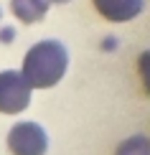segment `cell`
<instances>
[{"mask_svg":"<svg viewBox=\"0 0 150 155\" xmlns=\"http://www.w3.org/2000/svg\"><path fill=\"white\" fill-rule=\"evenodd\" d=\"M48 0H10V10L21 18L23 23H36L46 15L48 10Z\"/></svg>","mask_w":150,"mask_h":155,"instance_id":"5","label":"cell"},{"mask_svg":"<svg viewBox=\"0 0 150 155\" xmlns=\"http://www.w3.org/2000/svg\"><path fill=\"white\" fill-rule=\"evenodd\" d=\"M92 3H94V8L112 23L132 21V18L140 15V10H142V0H92Z\"/></svg>","mask_w":150,"mask_h":155,"instance_id":"4","label":"cell"},{"mask_svg":"<svg viewBox=\"0 0 150 155\" xmlns=\"http://www.w3.org/2000/svg\"><path fill=\"white\" fill-rule=\"evenodd\" d=\"M69 66V54L58 41H41L28 48L23 59V79L36 89H48L61 81Z\"/></svg>","mask_w":150,"mask_h":155,"instance_id":"1","label":"cell"},{"mask_svg":"<svg viewBox=\"0 0 150 155\" xmlns=\"http://www.w3.org/2000/svg\"><path fill=\"white\" fill-rule=\"evenodd\" d=\"M117 155H150V143H148V137L138 135V137L125 140V143L117 147Z\"/></svg>","mask_w":150,"mask_h":155,"instance_id":"6","label":"cell"},{"mask_svg":"<svg viewBox=\"0 0 150 155\" xmlns=\"http://www.w3.org/2000/svg\"><path fill=\"white\" fill-rule=\"evenodd\" d=\"M31 84L21 71H0V112L18 114L31 104Z\"/></svg>","mask_w":150,"mask_h":155,"instance_id":"2","label":"cell"},{"mask_svg":"<svg viewBox=\"0 0 150 155\" xmlns=\"http://www.w3.org/2000/svg\"><path fill=\"white\" fill-rule=\"evenodd\" d=\"M48 3H69V0H48Z\"/></svg>","mask_w":150,"mask_h":155,"instance_id":"7","label":"cell"},{"mask_svg":"<svg viewBox=\"0 0 150 155\" xmlns=\"http://www.w3.org/2000/svg\"><path fill=\"white\" fill-rule=\"evenodd\" d=\"M8 150L13 155H43L48 150V137L36 122H18L8 132Z\"/></svg>","mask_w":150,"mask_h":155,"instance_id":"3","label":"cell"}]
</instances>
